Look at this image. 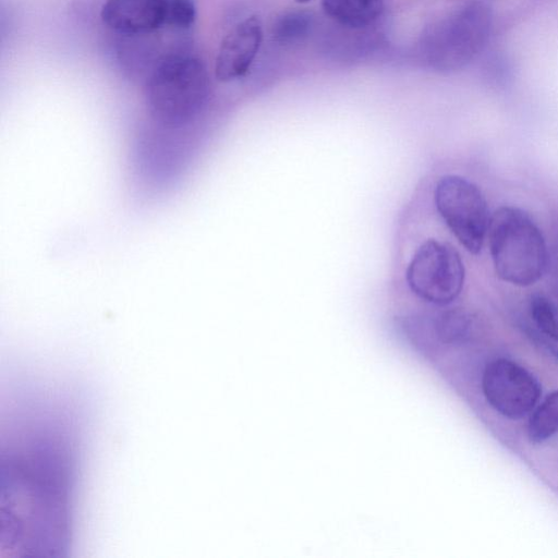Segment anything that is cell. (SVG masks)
I'll list each match as a JSON object with an SVG mask.
<instances>
[{
  "label": "cell",
  "instance_id": "ba28073f",
  "mask_svg": "<svg viewBox=\"0 0 558 558\" xmlns=\"http://www.w3.org/2000/svg\"><path fill=\"white\" fill-rule=\"evenodd\" d=\"M167 4L168 0H106L100 17L114 32L142 35L166 25Z\"/></svg>",
  "mask_w": 558,
  "mask_h": 558
},
{
  "label": "cell",
  "instance_id": "7a4b0ae2",
  "mask_svg": "<svg viewBox=\"0 0 558 558\" xmlns=\"http://www.w3.org/2000/svg\"><path fill=\"white\" fill-rule=\"evenodd\" d=\"M487 238L499 279L517 287H530L543 277L548 260L546 242L525 210L499 207L490 216Z\"/></svg>",
  "mask_w": 558,
  "mask_h": 558
},
{
  "label": "cell",
  "instance_id": "52a82bcc",
  "mask_svg": "<svg viewBox=\"0 0 558 558\" xmlns=\"http://www.w3.org/2000/svg\"><path fill=\"white\" fill-rule=\"evenodd\" d=\"M263 40L258 17L238 23L221 40L215 61V76L231 82L245 75L256 58Z\"/></svg>",
  "mask_w": 558,
  "mask_h": 558
},
{
  "label": "cell",
  "instance_id": "3957f363",
  "mask_svg": "<svg viewBox=\"0 0 558 558\" xmlns=\"http://www.w3.org/2000/svg\"><path fill=\"white\" fill-rule=\"evenodd\" d=\"M209 80L204 63L192 56H170L150 73L145 96L151 114L167 124H182L205 106Z\"/></svg>",
  "mask_w": 558,
  "mask_h": 558
},
{
  "label": "cell",
  "instance_id": "277c9868",
  "mask_svg": "<svg viewBox=\"0 0 558 558\" xmlns=\"http://www.w3.org/2000/svg\"><path fill=\"white\" fill-rule=\"evenodd\" d=\"M434 199L439 216L460 244L478 254L490 220L481 189L461 175L447 174L437 182Z\"/></svg>",
  "mask_w": 558,
  "mask_h": 558
},
{
  "label": "cell",
  "instance_id": "8992f818",
  "mask_svg": "<svg viewBox=\"0 0 558 558\" xmlns=\"http://www.w3.org/2000/svg\"><path fill=\"white\" fill-rule=\"evenodd\" d=\"M482 387L488 403L509 418H521L532 412L542 391L538 380L529 371L505 359L486 366Z\"/></svg>",
  "mask_w": 558,
  "mask_h": 558
},
{
  "label": "cell",
  "instance_id": "30bf717a",
  "mask_svg": "<svg viewBox=\"0 0 558 558\" xmlns=\"http://www.w3.org/2000/svg\"><path fill=\"white\" fill-rule=\"evenodd\" d=\"M314 25V16L306 10H290L280 14L271 27V37L279 45L288 46L304 40Z\"/></svg>",
  "mask_w": 558,
  "mask_h": 558
},
{
  "label": "cell",
  "instance_id": "9c48e42d",
  "mask_svg": "<svg viewBox=\"0 0 558 558\" xmlns=\"http://www.w3.org/2000/svg\"><path fill=\"white\" fill-rule=\"evenodd\" d=\"M322 5L329 17L353 29L373 25L384 11V0H322Z\"/></svg>",
  "mask_w": 558,
  "mask_h": 558
},
{
  "label": "cell",
  "instance_id": "5b68a950",
  "mask_svg": "<svg viewBox=\"0 0 558 558\" xmlns=\"http://www.w3.org/2000/svg\"><path fill=\"white\" fill-rule=\"evenodd\" d=\"M405 278L411 291L420 299L435 305H447L462 292L465 268L451 244L429 239L413 254Z\"/></svg>",
  "mask_w": 558,
  "mask_h": 558
},
{
  "label": "cell",
  "instance_id": "7c38bea8",
  "mask_svg": "<svg viewBox=\"0 0 558 558\" xmlns=\"http://www.w3.org/2000/svg\"><path fill=\"white\" fill-rule=\"evenodd\" d=\"M530 315L536 328L547 338L558 341V311L543 294H533L530 300Z\"/></svg>",
  "mask_w": 558,
  "mask_h": 558
},
{
  "label": "cell",
  "instance_id": "9a60e30c",
  "mask_svg": "<svg viewBox=\"0 0 558 558\" xmlns=\"http://www.w3.org/2000/svg\"><path fill=\"white\" fill-rule=\"evenodd\" d=\"M294 1L298 3L304 4V3L311 2L312 0H294Z\"/></svg>",
  "mask_w": 558,
  "mask_h": 558
},
{
  "label": "cell",
  "instance_id": "6da1fadb",
  "mask_svg": "<svg viewBox=\"0 0 558 558\" xmlns=\"http://www.w3.org/2000/svg\"><path fill=\"white\" fill-rule=\"evenodd\" d=\"M492 7L469 1L429 23L418 39V58L429 70L450 74L466 68L488 44L493 31Z\"/></svg>",
  "mask_w": 558,
  "mask_h": 558
},
{
  "label": "cell",
  "instance_id": "8fae6325",
  "mask_svg": "<svg viewBox=\"0 0 558 558\" xmlns=\"http://www.w3.org/2000/svg\"><path fill=\"white\" fill-rule=\"evenodd\" d=\"M529 438L534 444L544 442L558 434V390L548 395L533 410L527 428Z\"/></svg>",
  "mask_w": 558,
  "mask_h": 558
},
{
  "label": "cell",
  "instance_id": "5bb4252c",
  "mask_svg": "<svg viewBox=\"0 0 558 558\" xmlns=\"http://www.w3.org/2000/svg\"><path fill=\"white\" fill-rule=\"evenodd\" d=\"M470 322L459 312H447L438 320V332L445 340L456 341L463 339L469 330Z\"/></svg>",
  "mask_w": 558,
  "mask_h": 558
},
{
  "label": "cell",
  "instance_id": "4fadbf2b",
  "mask_svg": "<svg viewBox=\"0 0 558 558\" xmlns=\"http://www.w3.org/2000/svg\"><path fill=\"white\" fill-rule=\"evenodd\" d=\"M196 19V7L194 0H168L166 25L186 29L190 28Z\"/></svg>",
  "mask_w": 558,
  "mask_h": 558
}]
</instances>
